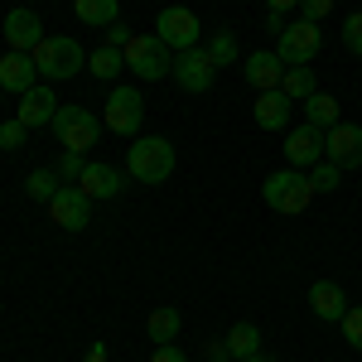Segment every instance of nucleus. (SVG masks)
I'll use <instances>...</instances> for the list:
<instances>
[{"label": "nucleus", "mask_w": 362, "mask_h": 362, "mask_svg": "<svg viewBox=\"0 0 362 362\" xmlns=\"http://www.w3.org/2000/svg\"><path fill=\"white\" fill-rule=\"evenodd\" d=\"M29 58H34L39 78H49V83H68V78H78L87 68V54H83L78 39H49V34H44Z\"/></svg>", "instance_id": "obj_1"}, {"label": "nucleus", "mask_w": 362, "mask_h": 362, "mask_svg": "<svg viewBox=\"0 0 362 362\" xmlns=\"http://www.w3.org/2000/svg\"><path fill=\"white\" fill-rule=\"evenodd\" d=\"M261 198H266V208L295 218V213H305L309 203H314V184H309V174H300V169H276L261 184Z\"/></svg>", "instance_id": "obj_2"}, {"label": "nucleus", "mask_w": 362, "mask_h": 362, "mask_svg": "<svg viewBox=\"0 0 362 362\" xmlns=\"http://www.w3.org/2000/svg\"><path fill=\"white\" fill-rule=\"evenodd\" d=\"M121 54H126V68H131L136 78H145V83H160V78L174 73V58H169L174 49H169L160 34H136Z\"/></svg>", "instance_id": "obj_3"}, {"label": "nucleus", "mask_w": 362, "mask_h": 362, "mask_svg": "<svg viewBox=\"0 0 362 362\" xmlns=\"http://www.w3.org/2000/svg\"><path fill=\"white\" fill-rule=\"evenodd\" d=\"M102 116H92L87 107H58V116H54V136H58V145L63 150H78V155H87L97 140H102Z\"/></svg>", "instance_id": "obj_4"}, {"label": "nucleus", "mask_w": 362, "mask_h": 362, "mask_svg": "<svg viewBox=\"0 0 362 362\" xmlns=\"http://www.w3.org/2000/svg\"><path fill=\"white\" fill-rule=\"evenodd\" d=\"M174 174V145L160 136H145V140H131V179L140 184H165Z\"/></svg>", "instance_id": "obj_5"}, {"label": "nucleus", "mask_w": 362, "mask_h": 362, "mask_svg": "<svg viewBox=\"0 0 362 362\" xmlns=\"http://www.w3.org/2000/svg\"><path fill=\"white\" fill-rule=\"evenodd\" d=\"M155 34L165 39L174 54H184V49H198L203 25H198V15L189 10V5H165V10L155 15Z\"/></svg>", "instance_id": "obj_6"}, {"label": "nucleus", "mask_w": 362, "mask_h": 362, "mask_svg": "<svg viewBox=\"0 0 362 362\" xmlns=\"http://www.w3.org/2000/svg\"><path fill=\"white\" fill-rule=\"evenodd\" d=\"M140 121H145V97H140L136 87H112L107 112H102V126L116 131V136H136Z\"/></svg>", "instance_id": "obj_7"}, {"label": "nucleus", "mask_w": 362, "mask_h": 362, "mask_svg": "<svg viewBox=\"0 0 362 362\" xmlns=\"http://www.w3.org/2000/svg\"><path fill=\"white\" fill-rule=\"evenodd\" d=\"M276 54L285 58V68H309V63H314V54H319V25H309V20L285 25Z\"/></svg>", "instance_id": "obj_8"}, {"label": "nucleus", "mask_w": 362, "mask_h": 362, "mask_svg": "<svg viewBox=\"0 0 362 362\" xmlns=\"http://www.w3.org/2000/svg\"><path fill=\"white\" fill-rule=\"evenodd\" d=\"M49 218H54L63 232H83V227L92 223V198H87L78 184H68V189H58V194L49 198Z\"/></svg>", "instance_id": "obj_9"}, {"label": "nucleus", "mask_w": 362, "mask_h": 362, "mask_svg": "<svg viewBox=\"0 0 362 362\" xmlns=\"http://www.w3.org/2000/svg\"><path fill=\"white\" fill-rule=\"evenodd\" d=\"M169 78L184 87V92H208L213 78H218V63L208 58V49H184V54L174 58V73Z\"/></svg>", "instance_id": "obj_10"}, {"label": "nucleus", "mask_w": 362, "mask_h": 362, "mask_svg": "<svg viewBox=\"0 0 362 362\" xmlns=\"http://www.w3.org/2000/svg\"><path fill=\"white\" fill-rule=\"evenodd\" d=\"M324 160L338 169H358L362 165V126H343L338 121L334 131L324 136Z\"/></svg>", "instance_id": "obj_11"}, {"label": "nucleus", "mask_w": 362, "mask_h": 362, "mask_svg": "<svg viewBox=\"0 0 362 362\" xmlns=\"http://www.w3.org/2000/svg\"><path fill=\"white\" fill-rule=\"evenodd\" d=\"M285 160H290V169H314L319 160H324V131L319 126H295L290 136H285Z\"/></svg>", "instance_id": "obj_12"}, {"label": "nucleus", "mask_w": 362, "mask_h": 362, "mask_svg": "<svg viewBox=\"0 0 362 362\" xmlns=\"http://www.w3.org/2000/svg\"><path fill=\"white\" fill-rule=\"evenodd\" d=\"M0 34H5L10 54H34V44L44 39V25H39V15H34V10L20 5V10H10V15H5V29H0Z\"/></svg>", "instance_id": "obj_13"}, {"label": "nucleus", "mask_w": 362, "mask_h": 362, "mask_svg": "<svg viewBox=\"0 0 362 362\" xmlns=\"http://www.w3.org/2000/svg\"><path fill=\"white\" fill-rule=\"evenodd\" d=\"M242 73H247V83L256 87V92H276L280 78H285V58H280L276 49H261V54H247Z\"/></svg>", "instance_id": "obj_14"}, {"label": "nucleus", "mask_w": 362, "mask_h": 362, "mask_svg": "<svg viewBox=\"0 0 362 362\" xmlns=\"http://www.w3.org/2000/svg\"><path fill=\"white\" fill-rule=\"evenodd\" d=\"M54 116H58L54 87H29L25 97H20V107H15V121H25L29 131L34 126H54Z\"/></svg>", "instance_id": "obj_15"}, {"label": "nucleus", "mask_w": 362, "mask_h": 362, "mask_svg": "<svg viewBox=\"0 0 362 362\" xmlns=\"http://www.w3.org/2000/svg\"><path fill=\"white\" fill-rule=\"evenodd\" d=\"M309 309H314L324 324H338V319L348 314V295H343V285H338V280H314V285H309Z\"/></svg>", "instance_id": "obj_16"}, {"label": "nucleus", "mask_w": 362, "mask_h": 362, "mask_svg": "<svg viewBox=\"0 0 362 362\" xmlns=\"http://www.w3.org/2000/svg\"><path fill=\"white\" fill-rule=\"evenodd\" d=\"M0 87L15 92V97H25L29 87H39V68H34V58H29V54H5V58H0Z\"/></svg>", "instance_id": "obj_17"}, {"label": "nucleus", "mask_w": 362, "mask_h": 362, "mask_svg": "<svg viewBox=\"0 0 362 362\" xmlns=\"http://www.w3.org/2000/svg\"><path fill=\"white\" fill-rule=\"evenodd\" d=\"M251 116H256V126L261 131H285V121H290V97L285 92H261L256 97V107H251Z\"/></svg>", "instance_id": "obj_18"}, {"label": "nucleus", "mask_w": 362, "mask_h": 362, "mask_svg": "<svg viewBox=\"0 0 362 362\" xmlns=\"http://www.w3.org/2000/svg\"><path fill=\"white\" fill-rule=\"evenodd\" d=\"M78 189H83L87 198H116V194H121V169H112V165H87L83 179H78Z\"/></svg>", "instance_id": "obj_19"}, {"label": "nucleus", "mask_w": 362, "mask_h": 362, "mask_svg": "<svg viewBox=\"0 0 362 362\" xmlns=\"http://www.w3.org/2000/svg\"><path fill=\"white\" fill-rule=\"evenodd\" d=\"M305 121H309V126H319V131L329 136V131L338 126V97H329V92H314V97L305 102Z\"/></svg>", "instance_id": "obj_20"}, {"label": "nucleus", "mask_w": 362, "mask_h": 362, "mask_svg": "<svg viewBox=\"0 0 362 362\" xmlns=\"http://www.w3.org/2000/svg\"><path fill=\"white\" fill-rule=\"evenodd\" d=\"M223 343H227V353L242 362V358H251V353H261V329H256V324H232Z\"/></svg>", "instance_id": "obj_21"}, {"label": "nucleus", "mask_w": 362, "mask_h": 362, "mask_svg": "<svg viewBox=\"0 0 362 362\" xmlns=\"http://www.w3.org/2000/svg\"><path fill=\"white\" fill-rule=\"evenodd\" d=\"M73 10H78V20L83 25H116V15H121V0H73Z\"/></svg>", "instance_id": "obj_22"}, {"label": "nucleus", "mask_w": 362, "mask_h": 362, "mask_svg": "<svg viewBox=\"0 0 362 362\" xmlns=\"http://www.w3.org/2000/svg\"><path fill=\"white\" fill-rule=\"evenodd\" d=\"M179 324H184V319H179V309H150L145 334L155 338V348H160V343H174V338H179Z\"/></svg>", "instance_id": "obj_23"}, {"label": "nucleus", "mask_w": 362, "mask_h": 362, "mask_svg": "<svg viewBox=\"0 0 362 362\" xmlns=\"http://www.w3.org/2000/svg\"><path fill=\"white\" fill-rule=\"evenodd\" d=\"M280 92L290 97V102H309L319 83H314V68H285V78H280Z\"/></svg>", "instance_id": "obj_24"}, {"label": "nucleus", "mask_w": 362, "mask_h": 362, "mask_svg": "<svg viewBox=\"0 0 362 362\" xmlns=\"http://www.w3.org/2000/svg\"><path fill=\"white\" fill-rule=\"evenodd\" d=\"M208 58H213L218 68L237 63V58H242V49H237V34H232V29H218V34L208 39Z\"/></svg>", "instance_id": "obj_25"}, {"label": "nucleus", "mask_w": 362, "mask_h": 362, "mask_svg": "<svg viewBox=\"0 0 362 362\" xmlns=\"http://www.w3.org/2000/svg\"><path fill=\"white\" fill-rule=\"evenodd\" d=\"M58 189H63V184H58V174H54V169H34V174L25 179V194L34 198V203H49V198H54Z\"/></svg>", "instance_id": "obj_26"}, {"label": "nucleus", "mask_w": 362, "mask_h": 362, "mask_svg": "<svg viewBox=\"0 0 362 362\" xmlns=\"http://www.w3.org/2000/svg\"><path fill=\"white\" fill-rule=\"evenodd\" d=\"M121 68H126V54H121V49H97V54H92V78H107V83H112Z\"/></svg>", "instance_id": "obj_27"}, {"label": "nucleus", "mask_w": 362, "mask_h": 362, "mask_svg": "<svg viewBox=\"0 0 362 362\" xmlns=\"http://www.w3.org/2000/svg\"><path fill=\"white\" fill-rule=\"evenodd\" d=\"M309 184H314V194H334L338 184H343V169L329 165V160H319V165H314V174H309Z\"/></svg>", "instance_id": "obj_28"}, {"label": "nucleus", "mask_w": 362, "mask_h": 362, "mask_svg": "<svg viewBox=\"0 0 362 362\" xmlns=\"http://www.w3.org/2000/svg\"><path fill=\"white\" fill-rule=\"evenodd\" d=\"M338 324H343V338H348V348H358V353H362V305H348V314H343Z\"/></svg>", "instance_id": "obj_29"}, {"label": "nucleus", "mask_w": 362, "mask_h": 362, "mask_svg": "<svg viewBox=\"0 0 362 362\" xmlns=\"http://www.w3.org/2000/svg\"><path fill=\"white\" fill-rule=\"evenodd\" d=\"M25 140H29L25 121H5V126H0V150H25Z\"/></svg>", "instance_id": "obj_30"}, {"label": "nucleus", "mask_w": 362, "mask_h": 362, "mask_svg": "<svg viewBox=\"0 0 362 362\" xmlns=\"http://www.w3.org/2000/svg\"><path fill=\"white\" fill-rule=\"evenodd\" d=\"M343 44H348V54L362 58V10H353V15L343 20Z\"/></svg>", "instance_id": "obj_31"}, {"label": "nucleus", "mask_w": 362, "mask_h": 362, "mask_svg": "<svg viewBox=\"0 0 362 362\" xmlns=\"http://www.w3.org/2000/svg\"><path fill=\"white\" fill-rule=\"evenodd\" d=\"M83 169H87V160L78 155V150H63V160L54 165V174L58 179H83Z\"/></svg>", "instance_id": "obj_32"}, {"label": "nucleus", "mask_w": 362, "mask_h": 362, "mask_svg": "<svg viewBox=\"0 0 362 362\" xmlns=\"http://www.w3.org/2000/svg\"><path fill=\"white\" fill-rule=\"evenodd\" d=\"M300 10H305V20H309V25H319V20H329L334 0H300Z\"/></svg>", "instance_id": "obj_33"}, {"label": "nucleus", "mask_w": 362, "mask_h": 362, "mask_svg": "<svg viewBox=\"0 0 362 362\" xmlns=\"http://www.w3.org/2000/svg\"><path fill=\"white\" fill-rule=\"evenodd\" d=\"M131 39H136V34H131V29L121 25V20H116V25H107V49H126Z\"/></svg>", "instance_id": "obj_34"}, {"label": "nucleus", "mask_w": 362, "mask_h": 362, "mask_svg": "<svg viewBox=\"0 0 362 362\" xmlns=\"http://www.w3.org/2000/svg\"><path fill=\"white\" fill-rule=\"evenodd\" d=\"M150 362H189V358H184V353H179L174 343H160V348L150 353Z\"/></svg>", "instance_id": "obj_35"}, {"label": "nucleus", "mask_w": 362, "mask_h": 362, "mask_svg": "<svg viewBox=\"0 0 362 362\" xmlns=\"http://www.w3.org/2000/svg\"><path fill=\"white\" fill-rule=\"evenodd\" d=\"M203 358L208 362H227L232 353H227V343H203Z\"/></svg>", "instance_id": "obj_36"}, {"label": "nucleus", "mask_w": 362, "mask_h": 362, "mask_svg": "<svg viewBox=\"0 0 362 362\" xmlns=\"http://www.w3.org/2000/svg\"><path fill=\"white\" fill-rule=\"evenodd\" d=\"M266 29H271V34H285V15H280V10H266Z\"/></svg>", "instance_id": "obj_37"}, {"label": "nucleus", "mask_w": 362, "mask_h": 362, "mask_svg": "<svg viewBox=\"0 0 362 362\" xmlns=\"http://www.w3.org/2000/svg\"><path fill=\"white\" fill-rule=\"evenodd\" d=\"M83 362H107V343H92V348H87V358Z\"/></svg>", "instance_id": "obj_38"}, {"label": "nucleus", "mask_w": 362, "mask_h": 362, "mask_svg": "<svg viewBox=\"0 0 362 362\" xmlns=\"http://www.w3.org/2000/svg\"><path fill=\"white\" fill-rule=\"evenodd\" d=\"M295 5H300V0H266V10H280V15H285V10H295Z\"/></svg>", "instance_id": "obj_39"}, {"label": "nucleus", "mask_w": 362, "mask_h": 362, "mask_svg": "<svg viewBox=\"0 0 362 362\" xmlns=\"http://www.w3.org/2000/svg\"><path fill=\"white\" fill-rule=\"evenodd\" d=\"M242 362H271V358H261V353H251V358H242Z\"/></svg>", "instance_id": "obj_40"}, {"label": "nucleus", "mask_w": 362, "mask_h": 362, "mask_svg": "<svg viewBox=\"0 0 362 362\" xmlns=\"http://www.w3.org/2000/svg\"><path fill=\"white\" fill-rule=\"evenodd\" d=\"M0 92H5V87H0Z\"/></svg>", "instance_id": "obj_41"}]
</instances>
